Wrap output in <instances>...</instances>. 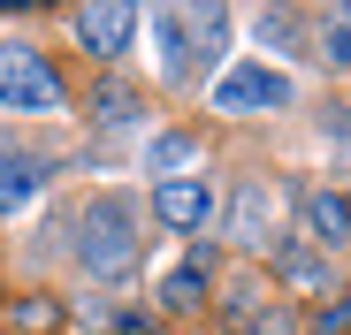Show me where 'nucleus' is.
<instances>
[{
	"mask_svg": "<svg viewBox=\"0 0 351 335\" xmlns=\"http://www.w3.org/2000/svg\"><path fill=\"white\" fill-rule=\"evenodd\" d=\"M153 31H160V77H168V84H184V77H191V38H184V8H160V16H153Z\"/></svg>",
	"mask_w": 351,
	"mask_h": 335,
	"instance_id": "9b49d317",
	"label": "nucleus"
},
{
	"mask_svg": "<svg viewBox=\"0 0 351 335\" xmlns=\"http://www.w3.org/2000/svg\"><path fill=\"white\" fill-rule=\"evenodd\" d=\"M290 31H298L290 8H260V46H290Z\"/></svg>",
	"mask_w": 351,
	"mask_h": 335,
	"instance_id": "a211bd4d",
	"label": "nucleus"
},
{
	"mask_svg": "<svg viewBox=\"0 0 351 335\" xmlns=\"http://www.w3.org/2000/svg\"><path fill=\"white\" fill-rule=\"evenodd\" d=\"M138 107H145V99H138L123 77H107V84L92 92V122H99V130H130V122H138Z\"/></svg>",
	"mask_w": 351,
	"mask_h": 335,
	"instance_id": "f8f14e48",
	"label": "nucleus"
},
{
	"mask_svg": "<svg viewBox=\"0 0 351 335\" xmlns=\"http://www.w3.org/2000/svg\"><path fill=\"white\" fill-rule=\"evenodd\" d=\"M191 160H199L191 137H153V145H145V168H153V176H168V183H176V168H191Z\"/></svg>",
	"mask_w": 351,
	"mask_h": 335,
	"instance_id": "2eb2a0df",
	"label": "nucleus"
},
{
	"mask_svg": "<svg viewBox=\"0 0 351 335\" xmlns=\"http://www.w3.org/2000/svg\"><path fill=\"white\" fill-rule=\"evenodd\" d=\"M313 335H351V290H343L336 305H321V312H313Z\"/></svg>",
	"mask_w": 351,
	"mask_h": 335,
	"instance_id": "6ab92c4d",
	"label": "nucleus"
},
{
	"mask_svg": "<svg viewBox=\"0 0 351 335\" xmlns=\"http://www.w3.org/2000/svg\"><path fill=\"white\" fill-rule=\"evenodd\" d=\"M16 335H53V327H62V305H53V297H16Z\"/></svg>",
	"mask_w": 351,
	"mask_h": 335,
	"instance_id": "dca6fc26",
	"label": "nucleus"
},
{
	"mask_svg": "<svg viewBox=\"0 0 351 335\" xmlns=\"http://www.w3.org/2000/svg\"><path fill=\"white\" fill-rule=\"evenodd\" d=\"M214 107L221 115H260V107H290V77L275 69H229L214 84Z\"/></svg>",
	"mask_w": 351,
	"mask_h": 335,
	"instance_id": "20e7f679",
	"label": "nucleus"
},
{
	"mask_svg": "<svg viewBox=\"0 0 351 335\" xmlns=\"http://www.w3.org/2000/svg\"><path fill=\"white\" fill-rule=\"evenodd\" d=\"M206 274H214V252L199 244V252H191V259L160 282V312H176V320H184V312H199V305H206Z\"/></svg>",
	"mask_w": 351,
	"mask_h": 335,
	"instance_id": "1a4fd4ad",
	"label": "nucleus"
},
{
	"mask_svg": "<svg viewBox=\"0 0 351 335\" xmlns=\"http://www.w3.org/2000/svg\"><path fill=\"white\" fill-rule=\"evenodd\" d=\"M69 31H77V46H84V53L114 62V53L130 46V31H138V8H123V0H107V8H77V16H69Z\"/></svg>",
	"mask_w": 351,
	"mask_h": 335,
	"instance_id": "39448f33",
	"label": "nucleus"
},
{
	"mask_svg": "<svg viewBox=\"0 0 351 335\" xmlns=\"http://www.w3.org/2000/svg\"><path fill=\"white\" fill-rule=\"evenodd\" d=\"M237 335H298V312H290V305L275 297V305H260V312H252Z\"/></svg>",
	"mask_w": 351,
	"mask_h": 335,
	"instance_id": "f3484780",
	"label": "nucleus"
},
{
	"mask_svg": "<svg viewBox=\"0 0 351 335\" xmlns=\"http://www.w3.org/2000/svg\"><path fill=\"white\" fill-rule=\"evenodd\" d=\"M275 274L290 290H306V297H328V252H313L306 237H282L275 244Z\"/></svg>",
	"mask_w": 351,
	"mask_h": 335,
	"instance_id": "0eeeda50",
	"label": "nucleus"
},
{
	"mask_svg": "<svg viewBox=\"0 0 351 335\" xmlns=\"http://www.w3.org/2000/svg\"><path fill=\"white\" fill-rule=\"evenodd\" d=\"M46 191V160L38 152H0V213H23Z\"/></svg>",
	"mask_w": 351,
	"mask_h": 335,
	"instance_id": "9d476101",
	"label": "nucleus"
},
{
	"mask_svg": "<svg viewBox=\"0 0 351 335\" xmlns=\"http://www.w3.org/2000/svg\"><path fill=\"white\" fill-rule=\"evenodd\" d=\"M69 92H62V77H53V62L38 46H0V107H8V115H53V107H62Z\"/></svg>",
	"mask_w": 351,
	"mask_h": 335,
	"instance_id": "f03ea898",
	"label": "nucleus"
},
{
	"mask_svg": "<svg viewBox=\"0 0 351 335\" xmlns=\"http://www.w3.org/2000/svg\"><path fill=\"white\" fill-rule=\"evenodd\" d=\"M260 305H275V290L260 282V274H245V282H229V297H221V320H229V335H237Z\"/></svg>",
	"mask_w": 351,
	"mask_h": 335,
	"instance_id": "ddd939ff",
	"label": "nucleus"
},
{
	"mask_svg": "<svg viewBox=\"0 0 351 335\" xmlns=\"http://www.w3.org/2000/svg\"><path fill=\"white\" fill-rule=\"evenodd\" d=\"M153 213L168 221V229H206L214 198H206V183H199V176H176V183H160V191H153Z\"/></svg>",
	"mask_w": 351,
	"mask_h": 335,
	"instance_id": "6e6552de",
	"label": "nucleus"
},
{
	"mask_svg": "<svg viewBox=\"0 0 351 335\" xmlns=\"http://www.w3.org/2000/svg\"><path fill=\"white\" fill-rule=\"evenodd\" d=\"M313 62H336V69L351 62V0L321 16V53H313Z\"/></svg>",
	"mask_w": 351,
	"mask_h": 335,
	"instance_id": "4468645a",
	"label": "nucleus"
},
{
	"mask_svg": "<svg viewBox=\"0 0 351 335\" xmlns=\"http://www.w3.org/2000/svg\"><path fill=\"white\" fill-rule=\"evenodd\" d=\"M275 183H237V198H229V244H237V252H267V244H282L275 237Z\"/></svg>",
	"mask_w": 351,
	"mask_h": 335,
	"instance_id": "7ed1b4c3",
	"label": "nucleus"
},
{
	"mask_svg": "<svg viewBox=\"0 0 351 335\" xmlns=\"http://www.w3.org/2000/svg\"><path fill=\"white\" fill-rule=\"evenodd\" d=\"M298 213H306V244L313 252H343L351 244V191H306Z\"/></svg>",
	"mask_w": 351,
	"mask_h": 335,
	"instance_id": "423d86ee",
	"label": "nucleus"
},
{
	"mask_svg": "<svg viewBox=\"0 0 351 335\" xmlns=\"http://www.w3.org/2000/svg\"><path fill=\"white\" fill-rule=\"evenodd\" d=\"M77 259H84V274H99V282H130L138 259H145L138 206L130 198H92L77 213Z\"/></svg>",
	"mask_w": 351,
	"mask_h": 335,
	"instance_id": "f257e3e1",
	"label": "nucleus"
}]
</instances>
